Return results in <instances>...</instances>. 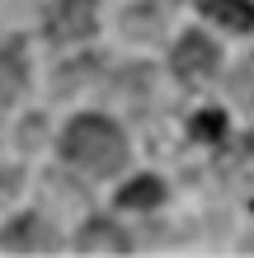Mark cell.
I'll use <instances>...</instances> for the list:
<instances>
[{"label": "cell", "instance_id": "8", "mask_svg": "<svg viewBox=\"0 0 254 258\" xmlns=\"http://www.w3.org/2000/svg\"><path fill=\"white\" fill-rule=\"evenodd\" d=\"M118 202L132 207V211H151V207L165 202V183H160V178H132V183L123 188V197H118Z\"/></svg>", "mask_w": 254, "mask_h": 258}, {"label": "cell", "instance_id": "7", "mask_svg": "<svg viewBox=\"0 0 254 258\" xmlns=\"http://www.w3.org/2000/svg\"><path fill=\"white\" fill-rule=\"evenodd\" d=\"M202 14L217 19L221 28H231V33H249L254 28V5L249 0H202Z\"/></svg>", "mask_w": 254, "mask_h": 258}, {"label": "cell", "instance_id": "4", "mask_svg": "<svg viewBox=\"0 0 254 258\" xmlns=\"http://www.w3.org/2000/svg\"><path fill=\"white\" fill-rule=\"evenodd\" d=\"M0 244H5L10 253H52L57 235L38 216H19L14 225H5V239H0Z\"/></svg>", "mask_w": 254, "mask_h": 258}, {"label": "cell", "instance_id": "1", "mask_svg": "<svg viewBox=\"0 0 254 258\" xmlns=\"http://www.w3.org/2000/svg\"><path fill=\"white\" fill-rule=\"evenodd\" d=\"M62 155L85 174L109 178V174H118L127 164V136L109 117H76L66 127V136H62Z\"/></svg>", "mask_w": 254, "mask_h": 258}, {"label": "cell", "instance_id": "2", "mask_svg": "<svg viewBox=\"0 0 254 258\" xmlns=\"http://www.w3.org/2000/svg\"><path fill=\"white\" fill-rule=\"evenodd\" d=\"M170 61H174V75H179V80L198 85V80H207V75L217 71L221 56H217V42H212V38H202V33H184Z\"/></svg>", "mask_w": 254, "mask_h": 258}, {"label": "cell", "instance_id": "5", "mask_svg": "<svg viewBox=\"0 0 254 258\" xmlns=\"http://www.w3.org/2000/svg\"><path fill=\"white\" fill-rule=\"evenodd\" d=\"M28 85V61H24V47L19 42H5L0 47V103H14Z\"/></svg>", "mask_w": 254, "mask_h": 258}, {"label": "cell", "instance_id": "3", "mask_svg": "<svg viewBox=\"0 0 254 258\" xmlns=\"http://www.w3.org/2000/svg\"><path fill=\"white\" fill-rule=\"evenodd\" d=\"M89 33H94V0H57V10L47 19V38L80 42Z\"/></svg>", "mask_w": 254, "mask_h": 258}, {"label": "cell", "instance_id": "6", "mask_svg": "<svg viewBox=\"0 0 254 258\" xmlns=\"http://www.w3.org/2000/svg\"><path fill=\"white\" fill-rule=\"evenodd\" d=\"M80 253H127V235L118 230L113 221H85Z\"/></svg>", "mask_w": 254, "mask_h": 258}, {"label": "cell", "instance_id": "9", "mask_svg": "<svg viewBox=\"0 0 254 258\" xmlns=\"http://www.w3.org/2000/svg\"><path fill=\"white\" fill-rule=\"evenodd\" d=\"M221 136H226V117H221L217 108L193 113V141H221Z\"/></svg>", "mask_w": 254, "mask_h": 258}]
</instances>
